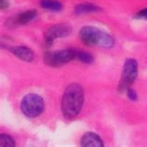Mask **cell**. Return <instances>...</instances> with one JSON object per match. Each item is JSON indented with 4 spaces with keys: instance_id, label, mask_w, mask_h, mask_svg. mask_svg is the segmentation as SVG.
Masks as SVG:
<instances>
[{
    "instance_id": "cell-1",
    "label": "cell",
    "mask_w": 147,
    "mask_h": 147,
    "mask_svg": "<svg viewBox=\"0 0 147 147\" xmlns=\"http://www.w3.org/2000/svg\"><path fill=\"white\" fill-rule=\"evenodd\" d=\"M84 103V90L77 83H72L65 88L61 99V112L63 117L71 120L79 115Z\"/></svg>"
},
{
    "instance_id": "cell-2",
    "label": "cell",
    "mask_w": 147,
    "mask_h": 147,
    "mask_svg": "<svg viewBox=\"0 0 147 147\" xmlns=\"http://www.w3.org/2000/svg\"><path fill=\"white\" fill-rule=\"evenodd\" d=\"M81 41L87 46H99L102 48H111L114 39L108 34L93 26H84L79 32Z\"/></svg>"
},
{
    "instance_id": "cell-3",
    "label": "cell",
    "mask_w": 147,
    "mask_h": 147,
    "mask_svg": "<svg viewBox=\"0 0 147 147\" xmlns=\"http://www.w3.org/2000/svg\"><path fill=\"white\" fill-rule=\"evenodd\" d=\"M44 100L41 96L30 93L24 96L21 102V110L24 115L31 118L40 115L44 110Z\"/></svg>"
},
{
    "instance_id": "cell-4",
    "label": "cell",
    "mask_w": 147,
    "mask_h": 147,
    "mask_svg": "<svg viewBox=\"0 0 147 147\" xmlns=\"http://www.w3.org/2000/svg\"><path fill=\"white\" fill-rule=\"evenodd\" d=\"M76 58V50L72 49L49 51L44 55L45 63L51 67H60L61 65L70 63Z\"/></svg>"
},
{
    "instance_id": "cell-5",
    "label": "cell",
    "mask_w": 147,
    "mask_h": 147,
    "mask_svg": "<svg viewBox=\"0 0 147 147\" xmlns=\"http://www.w3.org/2000/svg\"><path fill=\"white\" fill-rule=\"evenodd\" d=\"M138 76V63L136 60L127 59L123 66L121 79L119 82L118 90L123 92L129 88Z\"/></svg>"
},
{
    "instance_id": "cell-6",
    "label": "cell",
    "mask_w": 147,
    "mask_h": 147,
    "mask_svg": "<svg viewBox=\"0 0 147 147\" xmlns=\"http://www.w3.org/2000/svg\"><path fill=\"white\" fill-rule=\"evenodd\" d=\"M72 32V27L67 24H61L51 26L49 29L47 30V32L45 33V42L47 46H51L53 41L56 38L60 37H65L69 36Z\"/></svg>"
},
{
    "instance_id": "cell-7",
    "label": "cell",
    "mask_w": 147,
    "mask_h": 147,
    "mask_svg": "<svg viewBox=\"0 0 147 147\" xmlns=\"http://www.w3.org/2000/svg\"><path fill=\"white\" fill-rule=\"evenodd\" d=\"M80 144L85 147H102L103 142L99 135L93 132H87L81 138Z\"/></svg>"
},
{
    "instance_id": "cell-8",
    "label": "cell",
    "mask_w": 147,
    "mask_h": 147,
    "mask_svg": "<svg viewBox=\"0 0 147 147\" xmlns=\"http://www.w3.org/2000/svg\"><path fill=\"white\" fill-rule=\"evenodd\" d=\"M10 51L15 56L22 61H32L34 60V53L29 48L24 46H16L10 49Z\"/></svg>"
},
{
    "instance_id": "cell-9",
    "label": "cell",
    "mask_w": 147,
    "mask_h": 147,
    "mask_svg": "<svg viewBox=\"0 0 147 147\" xmlns=\"http://www.w3.org/2000/svg\"><path fill=\"white\" fill-rule=\"evenodd\" d=\"M36 16V10H28L24 11V12L21 13L20 15H18L16 24H27L28 22H30L32 20H34Z\"/></svg>"
},
{
    "instance_id": "cell-10",
    "label": "cell",
    "mask_w": 147,
    "mask_h": 147,
    "mask_svg": "<svg viewBox=\"0 0 147 147\" xmlns=\"http://www.w3.org/2000/svg\"><path fill=\"white\" fill-rule=\"evenodd\" d=\"M40 6L45 9L51 11H60L63 9V5L57 0H40Z\"/></svg>"
},
{
    "instance_id": "cell-11",
    "label": "cell",
    "mask_w": 147,
    "mask_h": 147,
    "mask_svg": "<svg viewBox=\"0 0 147 147\" xmlns=\"http://www.w3.org/2000/svg\"><path fill=\"white\" fill-rule=\"evenodd\" d=\"M99 10V7H96L93 4L85 3V4H79L75 7L76 14H83L88 12H94V11Z\"/></svg>"
},
{
    "instance_id": "cell-12",
    "label": "cell",
    "mask_w": 147,
    "mask_h": 147,
    "mask_svg": "<svg viewBox=\"0 0 147 147\" xmlns=\"http://www.w3.org/2000/svg\"><path fill=\"white\" fill-rule=\"evenodd\" d=\"M76 59H78L81 63H93V57H92L91 54L86 51H83V50L76 51Z\"/></svg>"
},
{
    "instance_id": "cell-13",
    "label": "cell",
    "mask_w": 147,
    "mask_h": 147,
    "mask_svg": "<svg viewBox=\"0 0 147 147\" xmlns=\"http://www.w3.org/2000/svg\"><path fill=\"white\" fill-rule=\"evenodd\" d=\"M0 145L2 147L4 146H15V141L14 139L7 134H1L0 135Z\"/></svg>"
},
{
    "instance_id": "cell-14",
    "label": "cell",
    "mask_w": 147,
    "mask_h": 147,
    "mask_svg": "<svg viewBox=\"0 0 147 147\" xmlns=\"http://www.w3.org/2000/svg\"><path fill=\"white\" fill-rule=\"evenodd\" d=\"M136 18L140 19V20H147V7L141 11H139L136 14Z\"/></svg>"
},
{
    "instance_id": "cell-15",
    "label": "cell",
    "mask_w": 147,
    "mask_h": 147,
    "mask_svg": "<svg viewBox=\"0 0 147 147\" xmlns=\"http://www.w3.org/2000/svg\"><path fill=\"white\" fill-rule=\"evenodd\" d=\"M127 97L129 98V100H137V93L135 92V90H133L132 88H127Z\"/></svg>"
},
{
    "instance_id": "cell-16",
    "label": "cell",
    "mask_w": 147,
    "mask_h": 147,
    "mask_svg": "<svg viewBox=\"0 0 147 147\" xmlns=\"http://www.w3.org/2000/svg\"><path fill=\"white\" fill-rule=\"evenodd\" d=\"M0 4H1V9H6L9 6L7 0H0Z\"/></svg>"
}]
</instances>
